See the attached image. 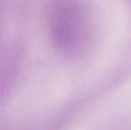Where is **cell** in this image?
<instances>
[{
	"label": "cell",
	"mask_w": 131,
	"mask_h": 130,
	"mask_svg": "<svg viewBox=\"0 0 131 130\" xmlns=\"http://www.w3.org/2000/svg\"><path fill=\"white\" fill-rule=\"evenodd\" d=\"M94 35L93 17L82 0H58L50 14L53 46L66 58L77 59L89 51Z\"/></svg>",
	"instance_id": "6da1fadb"
}]
</instances>
